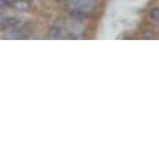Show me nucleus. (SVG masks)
I'll list each match as a JSON object with an SVG mask.
<instances>
[{
	"label": "nucleus",
	"instance_id": "obj_7",
	"mask_svg": "<svg viewBox=\"0 0 159 159\" xmlns=\"http://www.w3.org/2000/svg\"><path fill=\"white\" fill-rule=\"evenodd\" d=\"M142 36H143V39H154L155 38V35L152 30H144Z\"/></svg>",
	"mask_w": 159,
	"mask_h": 159
},
{
	"label": "nucleus",
	"instance_id": "obj_4",
	"mask_svg": "<svg viewBox=\"0 0 159 159\" xmlns=\"http://www.w3.org/2000/svg\"><path fill=\"white\" fill-rule=\"evenodd\" d=\"M49 38L50 39H59L61 36V30L59 26H52L49 29V33H48Z\"/></svg>",
	"mask_w": 159,
	"mask_h": 159
},
{
	"label": "nucleus",
	"instance_id": "obj_1",
	"mask_svg": "<svg viewBox=\"0 0 159 159\" xmlns=\"http://www.w3.org/2000/svg\"><path fill=\"white\" fill-rule=\"evenodd\" d=\"M2 25H3V29H15L20 25V20L15 16H8L3 19Z\"/></svg>",
	"mask_w": 159,
	"mask_h": 159
},
{
	"label": "nucleus",
	"instance_id": "obj_2",
	"mask_svg": "<svg viewBox=\"0 0 159 159\" xmlns=\"http://www.w3.org/2000/svg\"><path fill=\"white\" fill-rule=\"evenodd\" d=\"M29 3H30V2H26V0H15L14 4H13V7H14L15 9H18L19 11H26V10L30 8Z\"/></svg>",
	"mask_w": 159,
	"mask_h": 159
},
{
	"label": "nucleus",
	"instance_id": "obj_6",
	"mask_svg": "<svg viewBox=\"0 0 159 159\" xmlns=\"http://www.w3.org/2000/svg\"><path fill=\"white\" fill-rule=\"evenodd\" d=\"M149 16L150 19H153L154 21H159V8H153L149 11Z\"/></svg>",
	"mask_w": 159,
	"mask_h": 159
},
{
	"label": "nucleus",
	"instance_id": "obj_3",
	"mask_svg": "<svg viewBox=\"0 0 159 159\" xmlns=\"http://www.w3.org/2000/svg\"><path fill=\"white\" fill-rule=\"evenodd\" d=\"M71 2L76 8L80 9H87L92 5V0H71Z\"/></svg>",
	"mask_w": 159,
	"mask_h": 159
},
{
	"label": "nucleus",
	"instance_id": "obj_8",
	"mask_svg": "<svg viewBox=\"0 0 159 159\" xmlns=\"http://www.w3.org/2000/svg\"><path fill=\"white\" fill-rule=\"evenodd\" d=\"M26 2H33V0H26Z\"/></svg>",
	"mask_w": 159,
	"mask_h": 159
},
{
	"label": "nucleus",
	"instance_id": "obj_5",
	"mask_svg": "<svg viewBox=\"0 0 159 159\" xmlns=\"http://www.w3.org/2000/svg\"><path fill=\"white\" fill-rule=\"evenodd\" d=\"M70 16H71V18H75V19L83 18V11H82V9H80V8H76V9L70 10Z\"/></svg>",
	"mask_w": 159,
	"mask_h": 159
}]
</instances>
